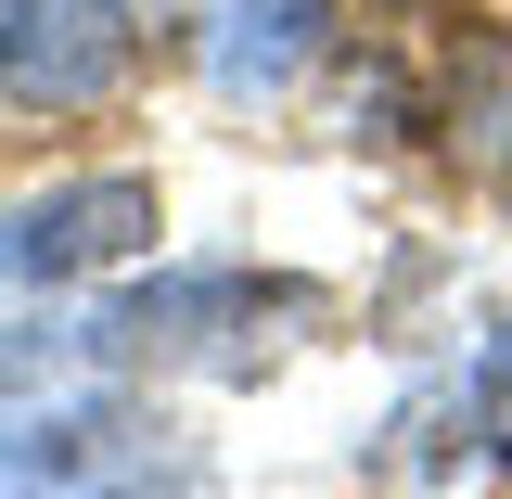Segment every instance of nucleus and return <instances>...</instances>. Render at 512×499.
Here are the masks:
<instances>
[{
	"label": "nucleus",
	"mask_w": 512,
	"mask_h": 499,
	"mask_svg": "<svg viewBox=\"0 0 512 499\" xmlns=\"http://www.w3.org/2000/svg\"><path fill=\"white\" fill-rule=\"evenodd\" d=\"M256 308H295L282 282H244V269H192V282H154V295H116L90 308V359H192L218 320H256Z\"/></svg>",
	"instance_id": "obj_4"
},
{
	"label": "nucleus",
	"mask_w": 512,
	"mask_h": 499,
	"mask_svg": "<svg viewBox=\"0 0 512 499\" xmlns=\"http://www.w3.org/2000/svg\"><path fill=\"white\" fill-rule=\"evenodd\" d=\"M128 52H141L128 0H0V103H26V116L116 103Z\"/></svg>",
	"instance_id": "obj_1"
},
{
	"label": "nucleus",
	"mask_w": 512,
	"mask_h": 499,
	"mask_svg": "<svg viewBox=\"0 0 512 499\" xmlns=\"http://www.w3.org/2000/svg\"><path fill=\"white\" fill-rule=\"evenodd\" d=\"M218 26H205V64H218V90H295L320 52V0H205Z\"/></svg>",
	"instance_id": "obj_5"
},
{
	"label": "nucleus",
	"mask_w": 512,
	"mask_h": 499,
	"mask_svg": "<svg viewBox=\"0 0 512 499\" xmlns=\"http://www.w3.org/2000/svg\"><path fill=\"white\" fill-rule=\"evenodd\" d=\"M90 372V333L64 320V333H0V397H39V384Z\"/></svg>",
	"instance_id": "obj_6"
},
{
	"label": "nucleus",
	"mask_w": 512,
	"mask_h": 499,
	"mask_svg": "<svg viewBox=\"0 0 512 499\" xmlns=\"http://www.w3.org/2000/svg\"><path fill=\"white\" fill-rule=\"evenodd\" d=\"M154 180H64V192H26L0 218V282H90V269H128L154 244Z\"/></svg>",
	"instance_id": "obj_2"
},
{
	"label": "nucleus",
	"mask_w": 512,
	"mask_h": 499,
	"mask_svg": "<svg viewBox=\"0 0 512 499\" xmlns=\"http://www.w3.org/2000/svg\"><path fill=\"white\" fill-rule=\"evenodd\" d=\"M128 461H141V436H128V410H103V397L0 423V499H116Z\"/></svg>",
	"instance_id": "obj_3"
}]
</instances>
